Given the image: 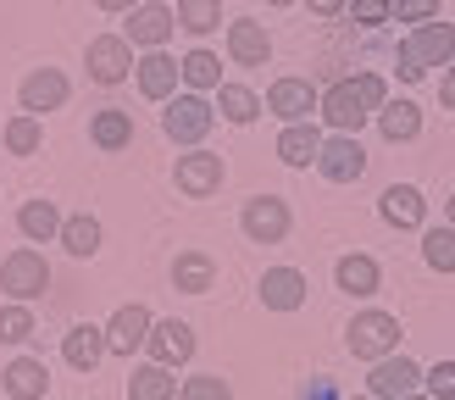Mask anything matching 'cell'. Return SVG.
<instances>
[{"label": "cell", "instance_id": "14", "mask_svg": "<svg viewBox=\"0 0 455 400\" xmlns=\"http://www.w3.org/2000/svg\"><path fill=\"white\" fill-rule=\"evenodd\" d=\"M150 311L140 306V300H133V306H123L117 311V317H111L106 323V350H117V356H133V350H140L145 340H150Z\"/></svg>", "mask_w": 455, "mask_h": 400}, {"label": "cell", "instance_id": "31", "mask_svg": "<svg viewBox=\"0 0 455 400\" xmlns=\"http://www.w3.org/2000/svg\"><path fill=\"white\" fill-rule=\"evenodd\" d=\"M178 28H189V34H212L222 28V0H178Z\"/></svg>", "mask_w": 455, "mask_h": 400}, {"label": "cell", "instance_id": "44", "mask_svg": "<svg viewBox=\"0 0 455 400\" xmlns=\"http://www.w3.org/2000/svg\"><path fill=\"white\" fill-rule=\"evenodd\" d=\"M450 222H455V195H450Z\"/></svg>", "mask_w": 455, "mask_h": 400}, {"label": "cell", "instance_id": "43", "mask_svg": "<svg viewBox=\"0 0 455 400\" xmlns=\"http://www.w3.org/2000/svg\"><path fill=\"white\" fill-rule=\"evenodd\" d=\"M267 6H294V0H267Z\"/></svg>", "mask_w": 455, "mask_h": 400}, {"label": "cell", "instance_id": "46", "mask_svg": "<svg viewBox=\"0 0 455 400\" xmlns=\"http://www.w3.org/2000/svg\"><path fill=\"white\" fill-rule=\"evenodd\" d=\"M367 400H372V395H367Z\"/></svg>", "mask_w": 455, "mask_h": 400}, {"label": "cell", "instance_id": "22", "mask_svg": "<svg viewBox=\"0 0 455 400\" xmlns=\"http://www.w3.org/2000/svg\"><path fill=\"white\" fill-rule=\"evenodd\" d=\"M378 128H383V140H389V145L417 140V133H422V111L411 100H383L378 106Z\"/></svg>", "mask_w": 455, "mask_h": 400}, {"label": "cell", "instance_id": "38", "mask_svg": "<svg viewBox=\"0 0 455 400\" xmlns=\"http://www.w3.org/2000/svg\"><path fill=\"white\" fill-rule=\"evenodd\" d=\"M427 389H434V400H455V362H439L427 372Z\"/></svg>", "mask_w": 455, "mask_h": 400}, {"label": "cell", "instance_id": "8", "mask_svg": "<svg viewBox=\"0 0 455 400\" xmlns=\"http://www.w3.org/2000/svg\"><path fill=\"white\" fill-rule=\"evenodd\" d=\"M422 384V367L411 362V356H378V367H372V378H367V389H372V400H400V395H411Z\"/></svg>", "mask_w": 455, "mask_h": 400}, {"label": "cell", "instance_id": "36", "mask_svg": "<svg viewBox=\"0 0 455 400\" xmlns=\"http://www.w3.org/2000/svg\"><path fill=\"white\" fill-rule=\"evenodd\" d=\"M178 400H234V389H228L217 372H200V378H184Z\"/></svg>", "mask_w": 455, "mask_h": 400}, {"label": "cell", "instance_id": "3", "mask_svg": "<svg viewBox=\"0 0 455 400\" xmlns=\"http://www.w3.org/2000/svg\"><path fill=\"white\" fill-rule=\"evenodd\" d=\"M0 289L28 306V300H39L44 289H51V267H44L39 251H12L6 261H0Z\"/></svg>", "mask_w": 455, "mask_h": 400}, {"label": "cell", "instance_id": "24", "mask_svg": "<svg viewBox=\"0 0 455 400\" xmlns=\"http://www.w3.org/2000/svg\"><path fill=\"white\" fill-rule=\"evenodd\" d=\"M128 395H133V400H172V395H178V378H172V367H162V362H145V367H133Z\"/></svg>", "mask_w": 455, "mask_h": 400}, {"label": "cell", "instance_id": "5", "mask_svg": "<svg viewBox=\"0 0 455 400\" xmlns=\"http://www.w3.org/2000/svg\"><path fill=\"white\" fill-rule=\"evenodd\" d=\"M212 123H217V111L200 100V95H178V100L167 106V117H162V128H167L172 145H200V140L212 133Z\"/></svg>", "mask_w": 455, "mask_h": 400}, {"label": "cell", "instance_id": "27", "mask_svg": "<svg viewBox=\"0 0 455 400\" xmlns=\"http://www.w3.org/2000/svg\"><path fill=\"white\" fill-rule=\"evenodd\" d=\"M333 278H339V289H345V295H378V261L372 256H345L333 267Z\"/></svg>", "mask_w": 455, "mask_h": 400}, {"label": "cell", "instance_id": "26", "mask_svg": "<svg viewBox=\"0 0 455 400\" xmlns=\"http://www.w3.org/2000/svg\"><path fill=\"white\" fill-rule=\"evenodd\" d=\"M383 222H395V228H422V195L411 184L383 189Z\"/></svg>", "mask_w": 455, "mask_h": 400}, {"label": "cell", "instance_id": "39", "mask_svg": "<svg viewBox=\"0 0 455 400\" xmlns=\"http://www.w3.org/2000/svg\"><path fill=\"white\" fill-rule=\"evenodd\" d=\"M400 22H434L439 17V0H400Z\"/></svg>", "mask_w": 455, "mask_h": 400}, {"label": "cell", "instance_id": "18", "mask_svg": "<svg viewBox=\"0 0 455 400\" xmlns=\"http://www.w3.org/2000/svg\"><path fill=\"white\" fill-rule=\"evenodd\" d=\"M300 300H306V278L294 273V267H267V273H261V306L294 311Z\"/></svg>", "mask_w": 455, "mask_h": 400}, {"label": "cell", "instance_id": "34", "mask_svg": "<svg viewBox=\"0 0 455 400\" xmlns=\"http://www.w3.org/2000/svg\"><path fill=\"white\" fill-rule=\"evenodd\" d=\"M28 333H34V311L22 300H6L0 306V345H22Z\"/></svg>", "mask_w": 455, "mask_h": 400}, {"label": "cell", "instance_id": "23", "mask_svg": "<svg viewBox=\"0 0 455 400\" xmlns=\"http://www.w3.org/2000/svg\"><path fill=\"white\" fill-rule=\"evenodd\" d=\"M316 150H323V133H316L311 123H289V128L278 133V156H283L289 167H311Z\"/></svg>", "mask_w": 455, "mask_h": 400}, {"label": "cell", "instance_id": "32", "mask_svg": "<svg viewBox=\"0 0 455 400\" xmlns=\"http://www.w3.org/2000/svg\"><path fill=\"white\" fill-rule=\"evenodd\" d=\"M178 78H184L189 89H217L222 84V61L212 51H189L184 61H178Z\"/></svg>", "mask_w": 455, "mask_h": 400}, {"label": "cell", "instance_id": "13", "mask_svg": "<svg viewBox=\"0 0 455 400\" xmlns=\"http://www.w3.org/2000/svg\"><path fill=\"white\" fill-rule=\"evenodd\" d=\"M145 350H150V362H162V367H178V362H189L195 356V328L189 323H150V340H145Z\"/></svg>", "mask_w": 455, "mask_h": 400}, {"label": "cell", "instance_id": "28", "mask_svg": "<svg viewBox=\"0 0 455 400\" xmlns=\"http://www.w3.org/2000/svg\"><path fill=\"white\" fill-rule=\"evenodd\" d=\"M89 140H95L100 150H123L133 140V117L117 111V106H106V111H95V123H89Z\"/></svg>", "mask_w": 455, "mask_h": 400}, {"label": "cell", "instance_id": "17", "mask_svg": "<svg viewBox=\"0 0 455 400\" xmlns=\"http://www.w3.org/2000/svg\"><path fill=\"white\" fill-rule=\"evenodd\" d=\"M228 56L239 67H267L272 61V39L261 22H228Z\"/></svg>", "mask_w": 455, "mask_h": 400}, {"label": "cell", "instance_id": "21", "mask_svg": "<svg viewBox=\"0 0 455 400\" xmlns=\"http://www.w3.org/2000/svg\"><path fill=\"white\" fill-rule=\"evenodd\" d=\"M178 89V61L167 56V51H150L145 61H140V95L145 100H167Z\"/></svg>", "mask_w": 455, "mask_h": 400}, {"label": "cell", "instance_id": "29", "mask_svg": "<svg viewBox=\"0 0 455 400\" xmlns=\"http://www.w3.org/2000/svg\"><path fill=\"white\" fill-rule=\"evenodd\" d=\"M217 111L244 128V123L261 117V100H256V89H244V84H217Z\"/></svg>", "mask_w": 455, "mask_h": 400}, {"label": "cell", "instance_id": "10", "mask_svg": "<svg viewBox=\"0 0 455 400\" xmlns=\"http://www.w3.org/2000/svg\"><path fill=\"white\" fill-rule=\"evenodd\" d=\"M244 234L256 239V244H278L289 234V206L278 195H256V200H244Z\"/></svg>", "mask_w": 455, "mask_h": 400}, {"label": "cell", "instance_id": "30", "mask_svg": "<svg viewBox=\"0 0 455 400\" xmlns=\"http://www.w3.org/2000/svg\"><path fill=\"white\" fill-rule=\"evenodd\" d=\"M17 228L28 239H56L61 234V212L51 206V200H28V206L17 212Z\"/></svg>", "mask_w": 455, "mask_h": 400}, {"label": "cell", "instance_id": "15", "mask_svg": "<svg viewBox=\"0 0 455 400\" xmlns=\"http://www.w3.org/2000/svg\"><path fill=\"white\" fill-rule=\"evenodd\" d=\"M17 100H22V111H28V117H39V111H56V106L67 100V78L56 73V67H39V73L22 78Z\"/></svg>", "mask_w": 455, "mask_h": 400}, {"label": "cell", "instance_id": "9", "mask_svg": "<svg viewBox=\"0 0 455 400\" xmlns=\"http://www.w3.org/2000/svg\"><path fill=\"white\" fill-rule=\"evenodd\" d=\"M172 28H178V17H172V6H156V0H140V6L128 12V44H145V51H162V44L172 39Z\"/></svg>", "mask_w": 455, "mask_h": 400}, {"label": "cell", "instance_id": "41", "mask_svg": "<svg viewBox=\"0 0 455 400\" xmlns=\"http://www.w3.org/2000/svg\"><path fill=\"white\" fill-rule=\"evenodd\" d=\"M439 100H444V106H455V61H450V78L439 84Z\"/></svg>", "mask_w": 455, "mask_h": 400}, {"label": "cell", "instance_id": "2", "mask_svg": "<svg viewBox=\"0 0 455 400\" xmlns=\"http://www.w3.org/2000/svg\"><path fill=\"white\" fill-rule=\"evenodd\" d=\"M444 61H455V28L450 22H422V28L400 44V78L405 84L427 78V67H444Z\"/></svg>", "mask_w": 455, "mask_h": 400}, {"label": "cell", "instance_id": "33", "mask_svg": "<svg viewBox=\"0 0 455 400\" xmlns=\"http://www.w3.org/2000/svg\"><path fill=\"white\" fill-rule=\"evenodd\" d=\"M422 256L434 273H455V228H427L422 234Z\"/></svg>", "mask_w": 455, "mask_h": 400}, {"label": "cell", "instance_id": "19", "mask_svg": "<svg viewBox=\"0 0 455 400\" xmlns=\"http://www.w3.org/2000/svg\"><path fill=\"white\" fill-rule=\"evenodd\" d=\"M0 378H6L12 400H44V389H51V372H44V362H34V356H17Z\"/></svg>", "mask_w": 455, "mask_h": 400}, {"label": "cell", "instance_id": "20", "mask_svg": "<svg viewBox=\"0 0 455 400\" xmlns=\"http://www.w3.org/2000/svg\"><path fill=\"white\" fill-rule=\"evenodd\" d=\"M212 278H217V267H212L206 251H184L172 261V289H178V295H206Z\"/></svg>", "mask_w": 455, "mask_h": 400}, {"label": "cell", "instance_id": "6", "mask_svg": "<svg viewBox=\"0 0 455 400\" xmlns=\"http://www.w3.org/2000/svg\"><path fill=\"white\" fill-rule=\"evenodd\" d=\"M316 167H323L328 184H355V178L367 172V150L355 145V133H333V140H323V150H316Z\"/></svg>", "mask_w": 455, "mask_h": 400}, {"label": "cell", "instance_id": "4", "mask_svg": "<svg viewBox=\"0 0 455 400\" xmlns=\"http://www.w3.org/2000/svg\"><path fill=\"white\" fill-rule=\"evenodd\" d=\"M345 340H350L355 356L378 362V356H389L400 345V317H389V311H361V317L345 328Z\"/></svg>", "mask_w": 455, "mask_h": 400}, {"label": "cell", "instance_id": "7", "mask_svg": "<svg viewBox=\"0 0 455 400\" xmlns=\"http://www.w3.org/2000/svg\"><path fill=\"white\" fill-rule=\"evenodd\" d=\"M84 61H89V78L95 84H123L128 67H133V44L123 34H100V39H89Z\"/></svg>", "mask_w": 455, "mask_h": 400}, {"label": "cell", "instance_id": "42", "mask_svg": "<svg viewBox=\"0 0 455 400\" xmlns=\"http://www.w3.org/2000/svg\"><path fill=\"white\" fill-rule=\"evenodd\" d=\"M95 6H100V12H133L140 0H95Z\"/></svg>", "mask_w": 455, "mask_h": 400}, {"label": "cell", "instance_id": "25", "mask_svg": "<svg viewBox=\"0 0 455 400\" xmlns=\"http://www.w3.org/2000/svg\"><path fill=\"white\" fill-rule=\"evenodd\" d=\"M61 244H67V256H95L100 251V222L89 217V212H78V217H61V234H56Z\"/></svg>", "mask_w": 455, "mask_h": 400}, {"label": "cell", "instance_id": "12", "mask_svg": "<svg viewBox=\"0 0 455 400\" xmlns=\"http://www.w3.org/2000/svg\"><path fill=\"white\" fill-rule=\"evenodd\" d=\"M178 189L195 195V200H206L222 189V156L212 150H189V156H178Z\"/></svg>", "mask_w": 455, "mask_h": 400}, {"label": "cell", "instance_id": "1", "mask_svg": "<svg viewBox=\"0 0 455 400\" xmlns=\"http://www.w3.org/2000/svg\"><path fill=\"white\" fill-rule=\"evenodd\" d=\"M389 100V89H383V78L378 73H361V78H345V84H333L323 100H316V111L328 117V128H339V133H361L367 128V117Z\"/></svg>", "mask_w": 455, "mask_h": 400}, {"label": "cell", "instance_id": "16", "mask_svg": "<svg viewBox=\"0 0 455 400\" xmlns=\"http://www.w3.org/2000/svg\"><path fill=\"white\" fill-rule=\"evenodd\" d=\"M61 356H67V367H78V372H95V367L106 362V328H95V323H78V328L61 340Z\"/></svg>", "mask_w": 455, "mask_h": 400}, {"label": "cell", "instance_id": "37", "mask_svg": "<svg viewBox=\"0 0 455 400\" xmlns=\"http://www.w3.org/2000/svg\"><path fill=\"white\" fill-rule=\"evenodd\" d=\"M350 12H355V22H367V28H378V22H389V17H395L389 0H350Z\"/></svg>", "mask_w": 455, "mask_h": 400}, {"label": "cell", "instance_id": "11", "mask_svg": "<svg viewBox=\"0 0 455 400\" xmlns=\"http://www.w3.org/2000/svg\"><path fill=\"white\" fill-rule=\"evenodd\" d=\"M316 89H311V78H278L267 89V111L272 117H283V123H306L311 111H316Z\"/></svg>", "mask_w": 455, "mask_h": 400}, {"label": "cell", "instance_id": "45", "mask_svg": "<svg viewBox=\"0 0 455 400\" xmlns=\"http://www.w3.org/2000/svg\"><path fill=\"white\" fill-rule=\"evenodd\" d=\"M400 400H422V395H417V389H411V395H400Z\"/></svg>", "mask_w": 455, "mask_h": 400}, {"label": "cell", "instance_id": "40", "mask_svg": "<svg viewBox=\"0 0 455 400\" xmlns=\"http://www.w3.org/2000/svg\"><path fill=\"white\" fill-rule=\"evenodd\" d=\"M311 12L316 17H333V12H345V0H311Z\"/></svg>", "mask_w": 455, "mask_h": 400}, {"label": "cell", "instance_id": "35", "mask_svg": "<svg viewBox=\"0 0 455 400\" xmlns=\"http://www.w3.org/2000/svg\"><path fill=\"white\" fill-rule=\"evenodd\" d=\"M39 140H44V133H39V117H28V111L6 123V150H12V156H34Z\"/></svg>", "mask_w": 455, "mask_h": 400}]
</instances>
